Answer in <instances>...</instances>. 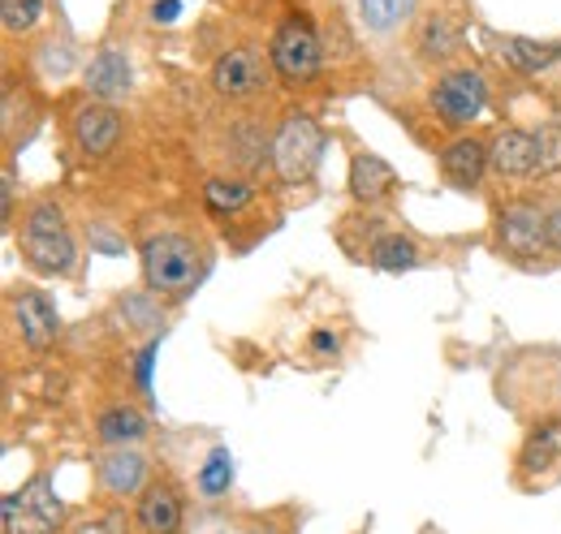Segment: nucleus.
<instances>
[{
	"label": "nucleus",
	"instance_id": "1",
	"mask_svg": "<svg viewBox=\"0 0 561 534\" xmlns=\"http://www.w3.org/2000/svg\"><path fill=\"white\" fill-rule=\"evenodd\" d=\"M139 267L147 293L164 302L191 298L208 276V251L186 233H151L139 246Z\"/></svg>",
	"mask_w": 561,
	"mask_h": 534
},
{
	"label": "nucleus",
	"instance_id": "2",
	"mask_svg": "<svg viewBox=\"0 0 561 534\" xmlns=\"http://www.w3.org/2000/svg\"><path fill=\"white\" fill-rule=\"evenodd\" d=\"M268 61L277 69L280 82L289 86H302V82H316L320 69H324V44L311 26L307 13H285L268 39Z\"/></svg>",
	"mask_w": 561,
	"mask_h": 534
},
{
	"label": "nucleus",
	"instance_id": "3",
	"mask_svg": "<svg viewBox=\"0 0 561 534\" xmlns=\"http://www.w3.org/2000/svg\"><path fill=\"white\" fill-rule=\"evenodd\" d=\"M320 155H324V134L316 126V117L289 113L277 126V134H273V147H268L273 173H277L285 186H302L320 169Z\"/></svg>",
	"mask_w": 561,
	"mask_h": 534
},
{
	"label": "nucleus",
	"instance_id": "4",
	"mask_svg": "<svg viewBox=\"0 0 561 534\" xmlns=\"http://www.w3.org/2000/svg\"><path fill=\"white\" fill-rule=\"evenodd\" d=\"M0 522H4V534H57L66 526V500L57 496L48 474H35L31 483L4 496Z\"/></svg>",
	"mask_w": 561,
	"mask_h": 534
},
{
	"label": "nucleus",
	"instance_id": "5",
	"mask_svg": "<svg viewBox=\"0 0 561 534\" xmlns=\"http://www.w3.org/2000/svg\"><path fill=\"white\" fill-rule=\"evenodd\" d=\"M427 104H432V113H436L440 126L467 130L489 108V78L471 66L445 69V73H436V82L427 91Z\"/></svg>",
	"mask_w": 561,
	"mask_h": 534
},
{
	"label": "nucleus",
	"instance_id": "6",
	"mask_svg": "<svg viewBox=\"0 0 561 534\" xmlns=\"http://www.w3.org/2000/svg\"><path fill=\"white\" fill-rule=\"evenodd\" d=\"M273 82V61L251 48V44H238V48H225L211 66V91L229 104H247V100H260Z\"/></svg>",
	"mask_w": 561,
	"mask_h": 534
},
{
	"label": "nucleus",
	"instance_id": "7",
	"mask_svg": "<svg viewBox=\"0 0 561 534\" xmlns=\"http://www.w3.org/2000/svg\"><path fill=\"white\" fill-rule=\"evenodd\" d=\"M9 320H13V328H18L22 345L31 353L53 349L57 336H61V315H57L53 298L44 289H35V285H22V289L9 293Z\"/></svg>",
	"mask_w": 561,
	"mask_h": 534
},
{
	"label": "nucleus",
	"instance_id": "8",
	"mask_svg": "<svg viewBox=\"0 0 561 534\" xmlns=\"http://www.w3.org/2000/svg\"><path fill=\"white\" fill-rule=\"evenodd\" d=\"M496 242L505 255L514 259H540L549 255V211L531 207V202H510L496 211Z\"/></svg>",
	"mask_w": 561,
	"mask_h": 534
},
{
	"label": "nucleus",
	"instance_id": "9",
	"mask_svg": "<svg viewBox=\"0 0 561 534\" xmlns=\"http://www.w3.org/2000/svg\"><path fill=\"white\" fill-rule=\"evenodd\" d=\"M95 487L108 500H139L151 487V457L142 449H104L95 457Z\"/></svg>",
	"mask_w": 561,
	"mask_h": 534
},
{
	"label": "nucleus",
	"instance_id": "10",
	"mask_svg": "<svg viewBox=\"0 0 561 534\" xmlns=\"http://www.w3.org/2000/svg\"><path fill=\"white\" fill-rule=\"evenodd\" d=\"M82 91L87 100H100V104H126L130 91H135V69L130 57L117 48V44H104L91 53V61L82 66Z\"/></svg>",
	"mask_w": 561,
	"mask_h": 534
},
{
	"label": "nucleus",
	"instance_id": "11",
	"mask_svg": "<svg viewBox=\"0 0 561 534\" xmlns=\"http://www.w3.org/2000/svg\"><path fill=\"white\" fill-rule=\"evenodd\" d=\"M70 138L87 160H104L122 138V113L100 100H82L70 113Z\"/></svg>",
	"mask_w": 561,
	"mask_h": 534
},
{
	"label": "nucleus",
	"instance_id": "12",
	"mask_svg": "<svg viewBox=\"0 0 561 534\" xmlns=\"http://www.w3.org/2000/svg\"><path fill=\"white\" fill-rule=\"evenodd\" d=\"M18 251H22L26 267H35L39 276H73L78 271V242L70 229H57V233L18 229Z\"/></svg>",
	"mask_w": 561,
	"mask_h": 534
},
{
	"label": "nucleus",
	"instance_id": "13",
	"mask_svg": "<svg viewBox=\"0 0 561 534\" xmlns=\"http://www.w3.org/2000/svg\"><path fill=\"white\" fill-rule=\"evenodd\" d=\"M135 526L142 534H182L186 526V500L173 483H151L135 500Z\"/></svg>",
	"mask_w": 561,
	"mask_h": 534
},
{
	"label": "nucleus",
	"instance_id": "14",
	"mask_svg": "<svg viewBox=\"0 0 561 534\" xmlns=\"http://www.w3.org/2000/svg\"><path fill=\"white\" fill-rule=\"evenodd\" d=\"M436 164H440V177L454 190H476L489 173V147L476 134H462V138H454L436 151Z\"/></svg>",
	"mask_w": 561,
	"mask_h": 534
},
{
	"label": "nucleus",
	"instance_id": "15",
	"mask_svg": "<svg viewBox=\"0 0 561 534\" xmlns=\"http://www.w3.org/2000/svg\"><path fill=\"white\" fill-rule=\"evenodd\" d=\"M489 173H496L501 182H518L536 173V134L531 130H501L489 147Z\"/></svg>",
	"mask_w": 561,
	"mask_h": 534
},
{
	"label": "nucleus",
	"instance_id": "16",
	"mask_svg": "<svg viewBox=\"0 0 561 534\" xmlns=\"http://www.w3.org/2000/svg\"><path fill=\"white\" fill-rule=\"evenodd\" d=\"M147 431H151L147 414H142L139 405H126V400L100 409V418H95L100 449H139L142 440H147Z\"/></svg>",
	"mask_w": 561,
	"mask_h": 534
},
{
	"label": "nucleus",
	"instance_id": "17",
	"mask_svg": "<svg viewBox=\"0 0 561 534\" xmlns=\"http://www.w3.org/2000/svg\"><path fill=\"white\" fill-rule=\"evenodd\" d=\"M398 190V173L385 155L376 151H354L351 155V195L358 202H385Z\"/></svg>",
	"mask_w": 561,
	"mask_h": 534
},
{
	"label": "nucleus",
	"instance_id": "18",
	"mask_svg": "<svg viewBox=\"0 0 561 534\" xmlns=\"http://www.w3.org/2000/svg\"><path fill=\"white\" fill-rule=\"evenodd\" d=\"M354 13L371 39H393L415 22L420 0H354Z\"/></svg>",
	"mask_w": 561,
	"mask_h": 534
},
{
	"label": "nucleus",
	"instance_id": "19",
	"mask_svg": "<svg viewBox=\"0 0 561 534\" xmlns=\"http://www.w3.org/2000/svg\"><path fill=\"white\" fill-rule=\"evenodd\" d=\"M496 57L518 73H540V69L558 66L561 61V44H540V39H527V35H489Z\"/></svg>",
	"mask_w": 561,
	"mask_h": 534
},
{
	"label": "nucleus",
	"instance_id": "20",
	"mask_svg": "<svg viewBox=\"0 0 561 534\" xmlns=\"http://www.w3.org/2000/svg\"><path fill=\"white\" fill-rule=\"evenodd\" d=\"M458 44H462V31H458V22H454L449 13H427L420 22L415 53H420L423 61L440 66V61H449V57L458 53Z\"/></svg>",
	"mask_w": 561,
	"mask_h": 534
},
{
	"label": "nucleus",
	"instance_id": "21",
	"mask_svg": "<svg viewBox=\"0 0 561 534\" xmlns=\"http://www.w3.org/2000/svg\"><path fill=\"white\" fill-rule=\"evenodd\" d=\"M420 246L407 233H376L367 246V264L376 271H411V267H420Z\"/></svg>",
	"mask_w": 561,
	"mask_h": 534
},
{
	"label": "nucleus",
	"instance_id": "22",
	"mask_svg": "<svg viewBox=\"0 0 561 534\" xmlns=\"http://www.w3.org/2000/svg\"><path fill=\"white\" fill-rule=\"evenodd\" d=\"M251 199H255V190L247 177H211L204 186V207L211 216H238Z\"/></svg>",
	"mask_w": 561,
	"mask_h": 534
},
{
	"label": "nucleus",
	"instance_id": "23",
	"mask_svg": "<svg viewBox=\"0 0 561 534\" xmlns=\"http://www.w3.org/2000/svg\"><path fill=\"white\" fill-rule=\"evenodd\" d=\"M195 487H199V496H208V500L229 496V487H233V453H229L225 444H216L208 457H204Z\"/></svg>",
	"mask_w": 561,
	"mask_h": 534
},
{
	"label": "nucleus",
	"instance_id": "24",
	"mask_svg": "<svg viewBox=\"0 0 561 534\" xmlns=\"http://www.w3.org/2000/svg\"><path fill=\"white\" fill-rule=\"evenodd\" d=\"M18 126H22V134L31 138V126H35V104H31V95H26V91L18 95V82H9V86H4V147H9V155L18 151Z\"/></svg>",
	"mask_w": 561,
	"mask_h": 534
},
{
	"label": "nucleus",
	"instance_id": "25",
	"mask_svg": "<svg viewBox=\"0 0 561 534\" xmlns=\"http://www.w3.org/2000/svg\"><path fill=\"white\" fill-rule=\"evenodd\" d=\"M35 66H39L44 78H66V73H73L78 53H73L70 35H48V39L39 44V53H35Z\"/></svg>",
	"mask_w": 561,
	"mask_h": 534
},
{
	"label": "nucleus",
	"instance_id": "26",
	"mask_svg": "<svg viewBox=\"0 0 561 534\" xmlns=\"http://www.w3.org/2000/svg\"><path fill=\"white\" fill-rule=\"evenodd\" d=\"M44 4L48 0H0V26H4V35L9 39L31 35L39 26V18H44Z\"/></svg>",
	"mask_w": 561,
	"mask_h": 534
},
{
	"label": "nucleus",
	"instance_id": "27",
	"mask_svg": "<svg viewBox=\"0 0 561 534\" xmlns=\"http://www.w3.org/2000/svg\"><path fill=\"white\" fill-rule=\"evenodd\" d=\"M22 229L26 233H57V229H70V224H66V211L57 199H35L22 211Z\"/></svg>",
	"mask_w": 561,
	"mask_h": 534
},
{
	"label": "nucleus",
	"instance_id": "28",
	"mask_svg": "<svg viewBox=\"0 0 561 534\" xmlns=\"http://www.w3.org/2000/svg\"><path fill=\"white\" fill-rule=\"evenodd\" d=\"M561 169V121H549L536 130V173H558Z\"/></svg>",
	"mask_w": 561,
	"mask_h": 534
},
{
	"label": "nucleus",
	"instance_id": "29",
	"mask_svg": "<svg viewBox=\"0 0 561 534\" xmlns=\"http://www.w3.org/2000/svg\"><path fill=\"white\" fill-rule=\"evenodd\" d=\"M70 534H130V518L122 509H104V513H87L70 526Z\"/></svg>",
	"mask_w": 561,
	"mask_h": 534
},
{
	"label": "nucleus",
	"instance_id": "30",
	"mask_svg": "<svg viewBox=\"0 0 561 534\" xmlns=\"http://www.w3.org/2000/svg\"><path fill=\"white\" fill-rule=\"evenodd\" d=\"M0 216H4V224H18V173H13V164H4V177H0Z\"/></svg>",
	"mask_w": 561,
	"mask_h": 534
},
{
	"label": "nucleus",
	"instance_id": "31",
	"mask_svg": "<svg viewBox=\"0 0 561 534\" xmlns=\"http://www.w3.org/2000/svg\"><path fill=\"white\" fill-rule=\"evenodd\" d=\"M208 534H280V531L273 522H264V518H242V522H220Z\"/></svg>",
	"mask_w": 561,
	"mask_h": 534
},
{
	"label": "nucleus",
	"instance_id": "32",
	"mask_svg": "<svg viewBox=\"0 0 561 534\" xmlns=\"http://www.w3.org/2000/svg\"><path fill=\"white\" fill-rule=\"evenodd\" d=\"M87 242H91V251H104V255L126 251V242H122V237H113V233H108V224H91V229H87Z\"/></svg>",
	"mask_w": 561,
	"mask_h": 534
},
{
	"label": "nucleus",
	"instance_id": "33",
	"mask_svg": "<svg viewBox=\"0 0 561 534\" xmlns=\"http://www.w3.org/2000/svg\"><path fill=\"white\" fill-rule=\"evenodd\" d=\"M156 349H160V336H151V340L142 345L139 367H135V375H139V388H142V393H151V358H156Z\"/></svg>",
	"mask_w": 561,
	"mask_h": 534
},
{
	"label": "nucleus",
	"instance_id": "34",
	"mask_svg": "<svg viewBox=\"0 0 561 534\" xmlns=\"http://www.w3.org/2000/svg\"><path fill=\"white\" fill-rule=\"evenodd\" d=\"M311 349H316V353H337L342 340L329 333V328H316V333H311Z\"/></svg>",
	"mask_w": 561,
	"mask_h": 534
},
{
	"label": "nucleus",
	"instance_id": "35",
	"mask_svg": "<svg viewBox=\"0 0 561 534\" xmlns=\"http://www.w3.org/2000/svg\"><path fill=\"white\" fill-rule=\"evenodd\" d=\"M151 13H156V22H173V18L182 13V4H178V0H156Z\"/></svg>",
	"mask_w": 561,
	"mask_h": 534
},
{
	"label": "nucleus",
	"instance_id": "36",
	"mask_svg": "<svg viewBox=\"0 0 561 534\" xmlns=\"http://www.w3.org/2000/svg\"><path fill=\"white\" fill-rule=\"evenodd\" d=\"M549 246H553V251L561 255V202L553 207V211H549Z\"/></svg>",
	"mask_w": 561,
	"mask_h": 534
},
{
	"label": "nucleus",
	"instance_id": "37",
	"mask_svg": "<svg viewBox=\"0 0 561 534\" xmlns=\"http://www.w3.org/2000/svg\"><path fill=\"white\" fill-rule=\"evenodd\" d=\"M558 397H561V380H558Z\"/></svg>",
	"mask_w": 561,
	"mask_h": 534
}]
</instances>
